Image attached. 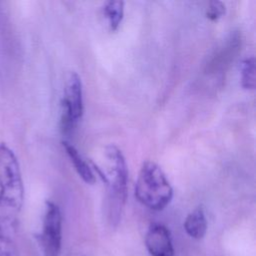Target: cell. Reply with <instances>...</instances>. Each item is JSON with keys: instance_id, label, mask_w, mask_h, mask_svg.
I'll use <instances>...</instances> for the list:
<instances>
[{"instance_id": "5", "label": "cell", "mask_w": 256, "mask_h": 256, "mask_svg": "<svg viewBox=\"0 0 256 256\" xmlns=\"http://www.w3.org/2000/svg\"><path fill=\"white\" fill-rule=\"evenodd\" d=\"M40 244L45 256H59L62 246V214L57 204L46 201Z\"/></svg>"}, {"instance_id": "4", "label": "cell", "mask_w": 256, "mask_h": 256, "mask_svg": "<svg viewBox=\"0 0 256 256\" xmlns=\"http://www.w3.org/2000/svg\"><path fill=\"white\" fill-rule=\"evenodd\" d=\"M61 109V131L63 134H68L83 115L82 82L74 71L68 74Z\"/></svg>"}, {"instance_id": "11", "label": "cell", "mask_w": 256, "mask_h": 256, "mask_svg": "<svg viewBox=\"0 0 256 256\" xmlns=\"http://www.w3.org/2000/svg\"><path fill=\"white\" fill-rule=\"evenodd\" d=\"M225 4L218 0H213L208 3L206 10V16L211 21H217L225 14Z\"/></svg>"}, {"instance_id": "7", "label": "cell", "mask_w": 256, "mask_h": 256, "mask_svg": "<svg viewBox=\"0 0 256 256\" xmlns=\"http://www.w3.org/2000/svg\"><path fill=\"white\" fill-rule=\"evenodd\" d=\"M62 146L68 155L71 163L74 166V169L76 170L77 174L80 176V178L87 184H93L95 183V175L91 169V167L86 163V161L82 158V156L79 154V151L67 140L62 141Z\"/></svg>"}, {"instance_id": "8", "label": "cell", "mask_w": 256, "mask_h": 256, "mask_svg": "<svg viewBox=\"0 0 256 256\" xmlns=\"http://www.w3.org/2000/svg\"><path fill=\"white\" fill-rule=\"evenodd\" d=\"M185 232L194 239H202L207 232V220L202 207H197L191 211L184 220Z\"/></svg>"}, {"instance_id": "2", "label": "cell", "mask_w": 256, "mask_h": 256, "mask_svg": "<svg viewBox=\"0 0 256 256\" xmlns=\"http://www.w3.org/2000/svg\"><path fill=\"white\" fill-rule=\"evenodd\" d=\"M105 156L108 161V175L102 173L108 186V217L113 225H117L127 198L128 169L121 150L114 144L106 147Z\"/></svg>"}, {"instance_id": "1", "label": "cell", "mask_w": 256, "mask_h": 256, "mask_svg": "<svg viewBox=\"0 0 256 256\" xmlns=\"http://www.w3.org/2000/svg\"><path fill=\"white\" fill-rule=\"evenodd\" d=\"M134 194L142 205L151 210L160 211L171 202L173 188L157 163L145 161L139 170Z\"/></svg>"}, {"instance_id": "9", "label": "cell", "mask_w": 256, "mask_h": 256, "mask_svg": "<svg viewBox=\"0 0 256 256\" xmlns=\"http://www.w3.org/2000/svg\"><path fill=\"white\" fill-rule=\"evenodd\" d=\"M103 13L108 20L110 30H117L124 16V2L120 0L107 1L103 6Z\"/></svg>"}, {"instance_id": "3", "label": "cell", "mask_w": 256, "mask_h": 256, "mask_svg": "<svg viewBox=\"0 0 256 256\" xmlns=\"http://www.w3.org/2000/svg\"><path fill=\"white\" fill-rule=\"evenodd\" d=\"M24 200V187L20 166L14 152L0 144V205L20 212Z\"/></svg>"}, {"instance_id": "10", "label": "cell", "mask_w": 256, "mask_h": 256, "mask_svg": "<svg viewBox=\"0 0 256 256\" xmlns=\"http://www.w3.org/2000/svg\"><path fill=\"white\" fill-rule=\"evenodd\" d=\"M241 85L247 90L255 89V59L253 56L247 57L242 61Z\"/></svg>"}, {"instance_id": "6", "label": "cell", "mask_w": 256, "mask_h": 256, "mask_svg": "<svg viewBox=\"0 0 256 256\" xmlns=\"http://www.w3.org/2000/svg\"><path fill=\"white\" fill-rule=\"evenodd\" d=\"M145 246L151 256H175L170 231L161 223H152L145 235Z\"/></svg>"}]
</instances>
